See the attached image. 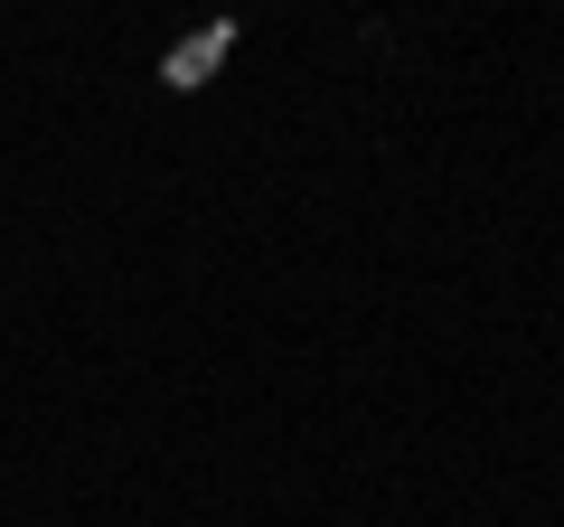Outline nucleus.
I'll return each mask as SVG.
<instances>
[{
	"mask_svg": "<svg viewBox=\"0 0 564 527\" xmlns=\"http://www.w3.org/2000/svg\"><path fill=\"white\" fill-rule=\"evenodd\" d=\"M226 47H236V20H207L198 39H180V47H170V57H161V76H170V85H180V95H188V85H207V76H217V66H226Z\"/></svg>",
	"mask_w": 564,
	"mask_h": 527,
	"instance_id": "obj_1",
	"label": "nucleus"
}]
</instances>
